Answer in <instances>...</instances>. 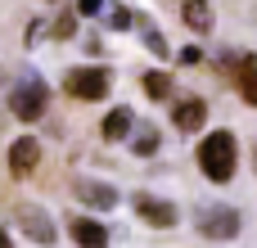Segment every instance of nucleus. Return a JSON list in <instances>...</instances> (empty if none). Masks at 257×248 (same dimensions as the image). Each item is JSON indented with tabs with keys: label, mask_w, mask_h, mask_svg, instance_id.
<instances>
[{
	"label": "nucleus",
	"mask_w": 257,
	"mask_h": 248,
	"mask_svg": "<svg viewBox=\"0 0 257 248\" xmlns=\"http://www.w3.org/2000/svg\"><path fill=\"white\" fill-rule=\"evenodd\" d=\"M68 235H72L81 248H104V244H108V230H104L99 221H90V217L72 221V226H68Z\"/></svg>",
	"instance_id": "obj_13"
},
{
	"label": "nucleus",
	"mask_w": 257,
	"mask_h": 248,
	"mask_svg": "<svg viewBox=\"0 0 257 248\" xmlns=\"http://www.w3.org/2000/svg\"><path fill=\"white\" fill-rule=\"evenodd\" d=\"M45 108H50V86H41V81H23V86L9 95V113H14L18 122H41Z\"/></svg>",
	"instance_id": "obj_3"
},
{
	"label": "nucleus",
	"mask_w": 257,
	"mask_h": 248,
	"mask_svg": "<svg viewBox=\"0 0 257 248\" xmlns=\"http://www.w3.org/2000/svg\"><path fill=\"white\" fill-rule=\"evenodd\" d=\"M253 163H257V145H253Z\"/></svg>",
	"instance_id": "obj_22"
},
{
	"label": "nucleus",
	"mask_w": 257,
	"mask_h": 248,
	"mask_svg": "<svg viewBox=\"0 0 257 248\" xmlns=\"http://www.w3.org/2000/svg\"><path fill=\"white\" fill-rule=\"evenodd\" d=\"M181 18H185V27H190V32H199V36H203V32H212V23H217L208 0H185V5H181Z\"/></svg>",
	"instance_id": "obj_11"
},
{
	"label": "nucleus",
	"mask_w": 257,
	"mask_h": 248,
	"mask_svg": "<svg viewBox=\"0 0 257 248\" xmlns=\"http://www.w3.org/2000/svg\"><path fill=\"white\" fill-rule=\"evenodd\" d=\"M131 122H136L131 108H108L104 122H99V136H104L108 145H113V140H126V136H131Z\"/></svg>",
	"instance_id": "obj_12"
},
{
	"label": "nucleus",
	"mask_w": 257,
	"mask_h": 248,
	"mask_svg": "<svg viewBox=\"0 0 257 248\" xmlns=\"http://www.w3.org/2000/svg\"><path fill=\"white\" fill-rule=\"evenodd\" d=\"M18 226H23L27 239H36V244H54V239H59V235H54V221H50L41 208H27V203H23V208H18Z\"/></svg>",
	"instance_id": "obj_9"
},
{
	"label": "nucleus",
	"mask_w": 257,
	"mask_h": 248,
	"mask_svg": "<svg viewBox=\"0 0 257 248\" xmlns=\"http://www.w3.org/2000/svg\"><path fill=\"white\" fill-rule=\"evenodd\" d=\"M77 14H86V18H99V14H104V0H77Z\"/></svg>",
	"instance_id": "obj_19"
},
{
	"label": "nucleus",
	"mask_w": 257,
	"mask_h": 248,
	"mask_svg": "<svg viewBox=\"0 0 257 248\" xmlns=\"http://www.w3.org/2000/svg\"><path fill=\"white\" fill-rule=\"evenodd\" d=\"M140 86H145V95H149V99H172V77H167V72H158V68L140 72Z\"/></svg>",
	"instance_id": "obj_15"
},
{
	"label": "nucleus",
	"mask_w": 257,
	"mask_h": 248,
	"mask_svg": "<svg viewBox=\"0 0 257 248\" xmlns=\"http://www.w3.org/2000/svg\"><path fill=\"white\" fill-rule=\"evenodd\" d=\"M235 86H239V99L257 108V54H239L235 59Z\"/></svg>",
	"instance_id": "obj_10"
},
{
	"label": "nucleus",
	"mask_w": 257,
	"mask_h": 248,
	"mask_svg": "<svg viewBox=\"0 0 257 248\" xmlns=\"http://www.w3.org/2000/svg\"><path fill=\"white\" fill-rule=\"evenodd\" d=\"M136 217H145L149 226L167 230V226H176V203H167L158 194H136Z\"/></svg>",
	"instance_id": "obj_5"
},
{
	"label": "nucleus",
	"mask_w": 257,
	"mask_h": 248,
	"mask_svg": "<svg viewBox=\"0 0 257 248\" xmlns=\"http://www.w3.org/2000/svg\"><path fill=\"white\" fill-rule=\"evenodd\" d=\"M72 194H77L86 208H99V212H108V208L117 203V190L104 185V181H72Z\"/></svg>",
	"instance_id": "obj_8"
},
{
	"label": "nucleus",
	"mask_w": 257,
	"mask_h": 248,
	"mask_svg": "<svg viewBox=\"0 0 257 248\" xmlns=\"http://www.w3.org/2000/svg\"><path fill=\"white\" fill-rule=\"evenodd\" d=\"M194 226H199L203 239H235V235H239V212L217 203V208H203Z\"/></svg>",
	"instance_id": "obj_4"
},
{
	"label": "nucleus",
	"mask_w": 257,
	"mask_h": 248,
	"mask_svg": "<svg viewBox=\"0 0 257 248\" xmlns=\"http://www.w3.org/2000/svg\"><path fill=\"white\" fill-rule=\"evenodd\" d=\"M199 59H203L199 45H185V50H181V63H199Z\"/></svg>",
	"instance_id": "obj_20"
},
{
	"label": "nucleus",
	"mask_w": 257,
	"mask_h": 248,
	"mask_svg": "<svg viewBox=\"0 0 257 248\" xmlns=\"http://www.w3.org/2000/svg\"><path fill=\"white\" fill-rule=\"evenodd\" d=\"M136 32H140V41H145V50H149L154 59H172V54H176V50L163 41V32H158L149 18H136Z\"/></svg>",
	"instance_id": "obj_14"
},
{
	"label": "nucleus",
	"mask_w": 257,
	"mask_h": 248,
	"mask_svg": "<svg viewBox=\"0 0 257 248\" xmlns=\"http://www.w3.org/2000/svg\"><path fill=\"white\" fill-rule=\"evenodd\" d=\"M172 122H176V131H199V127L208 122V99H199V95H190V99H176V108H172Z\"/></svg>",
	"instance_id": "obj_7"
},
{
	"label": "nucleus",
	"mask_w": 257,
	"mask_h": 248,
	"mask_svg": "<svg viewBox=\"0 0 257 248\" xmlns=\"http://www.w3.org/2000/svg\"><path fill=\"white\" fill-rule=\"evenodd\" d=\"M131 14H136V9H126V5H113V9H108V27H113V32H126V27H136V18H131Z\"/></svg>",
	"instance_id": "obj_17"
},
{
	"label": "nucleus",
	"mask_w": 257,
	"mask_h": 248,
	"mask_svg": "<svg viewBox=\"0 0 257 248\" xmlns=\"http://www.w3.org/2000/svg\"><path fill=\"white\" fill-rule=\"evenodd\" d=\"M36 163H41V145H36L32 136H18V140L9 145V172H14V176H32Z\"/></svg>",
	"instance_id": "obj_6"
},
{
	"label": "nucleus",
	"mask_w": 257,
	"mask_h": 248,
	"mask_svg": "<svg viewBox=\"0 0 257 248\" xmlns=\"http://www.w3.org/2000/svg\"><path fill=\"white\" fill-rule=\"evenodd\" d=\"M194 158H199V172H203L208 181H217V185L235 181V172H239V145H235L230 131H212V136H203Z\"/></svg>",
	"instance_id": "obj_1"
},
{
	"label": "nucleus",
	"mask_w": 257,
	"mask_h": 248,
	"mask_svg": "<svg viewBox=\"0 0 257 248\" xmlns=\"http://www.w3.org/2000/svg\"><path fill=\"white\" fill-rule=\"evenodd\" d=\"M50 32H54V41H72V36H77V18H72V14H63V18H54V27H50Z\"/></svg>",
	"instance_id": "obj_18"
},
{
	"label": "nucleus",
	"mask_w": 257,
	"mask_h": 248,
	"mask_svg": "<svg viewBox=\"0 0 257 248\" xmlns=\"http://www.w3.org/2000/svg\"><path fill=\"white\" fill-rule=\"evenodd\" d=\"M5 244H9V235H5V230H0V248H5Z\"/></svg>",
	"instance_id": "obj_21"
},
{
	"label": "nucleus",
	"mask_w": 257,
	"mask_h": 248,
	"mask_svg": "<svg viewBox=\"0 0 257 248\" xmlns=\"http://www.w3.org/2000/svg\"><path fill=\"white\" fill-rule=\"evenodd\" d=\"M131 149H136V158H149V154H158V127L140 122V127L131 131Z\"/></svg>",
	"instance_id": "obj_16"
},
{
	"label": "nucleus",
	"mask_w": 257,
	"mask_h": 248,
	"mask_svg": "<svg viewBox=\"0 0 257 248\" xmlns=\"http://www.w3.org/2000/svg\"><path fill=\"white\" fill-rule=\"evenodd\" d=\"M63 90H68L72 99H81V104H95V99H104V95L113 90V72H108V68H99V63L68 68V77H63Z\"/></svg>",
	"instance_id": "obj_2"
}]
</instances>
